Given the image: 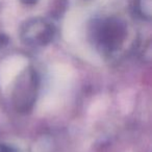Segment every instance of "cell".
<instances>
[{"label": "cell", "instance_id": "obj_2", "mask_svg": "<svg viewBox=\"0 0 152 152\" xmlns=\"http://www.w3.org/2000/svg\"><path fill=\"white\" fill-rule=\"evenodd\" d=\"M39 89V76L36 70L28 68L18 79L14 91V104L19 113H28L36 103Z\"/></svg>", "mask_w": 152, "mask_h": 152}, {"label": "cell", "instance_id": "obj_4", "mask_svg": "<svg viewBox=\"0 0 152 152\" xmlns=\"http://www.w3.org/2000/svg\"><path fill=\"white\" fill-rule=\"evenodd\" d=\"M7 44H9V38L5 34H0V49L4 48Z\"/></svg>", "mask_w": 152, "mask_h": 152}, {"label": "cell", "instance_id": "obj_5", "mask_svg": "<svg viewBox=\"0 0 152 152\" xmlns=\"http://www.w3.org/2000/svg\"><path fill=\"white\" fill-rule=\"evenodd\" d=\"M21 2L27 5H34L38 2V0H21Z\"/></svg>", "mask_w": 152, "mask_h": 152}, {"label": "cell", "instance_id": "obj_3", "mask_svg": "<svg viewBox=\"0 0 152 152\" xmlns=\"http://www.w3.org/2000/svg\"><path fill=\"white\" fill-rule=\"evenodd\" d=\"M55 29L51 24L42 20H31L22 30V39L32 46H45L52 42Z\"/></svg>", "mask_w": 152, "mask_h": 152}, {"label": "cell", "instance_id": "obj_1", "mask_svg": "<svg viewBox=\"0 0 152 152\" xmlns=\"http://www.w3.org/2000/svg\"><path fill=\"white\" fill-rule=\"evenodd\" d=\"M125 37V24L116 18L101 20L94 26V42L103 53H113L118 50L124 42Z\"/></svg>", "mask_w": 152, "mask_h": 152}]
</instances>
